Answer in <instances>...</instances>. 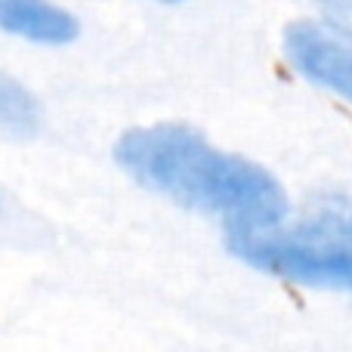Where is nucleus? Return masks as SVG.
<instances>
[{
	"label": "nucleus",
	"mask_w": 352,
	"mask_h": 352,
	"mask_svg": "<svg viewBox=\"0 0 352 352\" xmlns=\"http://www.w3.org/2000/svg\"><path fill=\"white\" fill-rule=\"evenodd\" d=\"M285 53L300 74L352 102V43L337 37V31L316 22H294L285 31Z\"/></svg>",
	"instance_id": "7ed1b4c3"
},
{
	"label": "nucleus",
	"mask_w": 352,
	"mask_h": 352,
	"mask_svg": "<svg viewBox=\"0 0 352 352\" xmlns=\"http://www.w3.org/2000/svg\"><path fill=\"white\" fill-rule=\"evenodd\" d=\"M229 250L275 278L352 291V201H324L294 229H229Z\"/></svg>",
	"instance_id": "f03ea898"
},
{
	"label": "nucleus",
	"mask_w": 352,
	"mask_h": 352,
	"mask_svg": "<svg viewBox=\"0 0 352 352\" xmlns=\"http://www.w3.org/2000/svg\"><path fill=\"white\" fill-rule=\"evenodd\" d=\"M115 158L140 186L182 207L229 219V229L278 226L287 213V195L272 173L248 158L219 152L182 124L127 130L115 146Z\"/></svg>",
	"instance_id": "f257e3e1"
},
{
	"label": "nucleus",
	"mask_w": 352,
	"mask_h": 352,
	"mask_svg": "<svg viewBox=\"0 0 352 352\" xmlns=\"http://www.w3.org/2000/svg\"><path fill=\"white\" fill-rule=\"evenodd\" d=\"M164 3H179V0H164Z\"/></svg>",
	"instance_id": "0eeeda50"
},
{
	"label": "nucleus",
	"mask_w": 352,
	"mask_h": 352,
	"mask_svg": "<svg viewBox=\"0 0 352 352\" xmlns=\"http://www.w3.org/2000/svg\"><path fill=\"white\" fill-rule=\"evenodd\" d=\"M316 3L322 6L324 19H328L340 34L352 37V0H316Z\"/></svg>",
	"instance_id": "423d86ee"
},
{
	"label": "nucleus",
	"mask_w": 352,
	"mask_h": 352,
	"mask_svg": "<svg viewBox=\"0 0 352 352\" xmlns=\"http://www.w3.org/2000/svg\"><path fill=\"white\" fill-rule=\"evenodd\" d=\"M0 31L34 43H68L78 22L53 0H0Z\"/></svg>",
	"instance_id": "20e7f679"
},
{
	"label": "nucleus",
	"mask_w": 352,
	"mask_h": 352,
	"mask_svg": "<svg viewBox=\"0 0 352 352\" xmlns=\"http://www.w3.org/2000/svg\"><path fill=\"white\" fill-rule=\"evenodd\" d=\"M37 127H41L37 99L16 78L0 72V133L25 140V136H34Z\"/></svg>",
	"instance_id": "39448f33"
}]
</instances>
